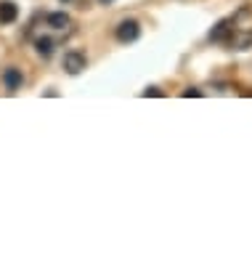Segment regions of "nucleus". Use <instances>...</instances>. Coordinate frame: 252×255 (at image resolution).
<instances>
[{"mask_svg":"<svg viewBox=\"0 0 252 255\" xmlns=\"http://www.w3.org/2000/svg\"><path fill=\"white\" fill-rule=\"evenodd\" d=\"M114 35H117L120 43H136V40L141 37V24L136 19H125V21L117 24Z\"/></svg>","mask_w":252,"mask_h":255,"instance_id":"obj_1","label":"nucleus"},{"mask_svg":"<svg viewBox=\"0 0 252 255\" xmlns=\"http://www.w3.org/2000/svg\"><path fill=\"white\" fill-rule=\"evenodd\" d=\"M234 32H236V21L234 19H223V21H218L215 27L210 29V40L212 43H231Z\"/></svg>","mask_w":252,"mask_h":255,"instance_id":"obj_2","label":"nucleus"},{"mask_svg":"<svg viewBox=\"0 0 252 255\" xmlns=\"http://www.w3.org/2000/svg\"><path fill=\"white\" fill-rule=\"evenodd\" d=\"M61 64H64V69L69 72V75H80L88 61H85V53H80V51H67Z\"/></svg>","mask_w":252,"mask_h":255,"instance_id":"obj_3","label":"nucleus"},{"mask_svg":"<svg viewBox=\"0 0 252 255\" xmlns=\"http://www.w3.org/2000/svg\"><path fill=\"white\" fill-rule=\"evenodd\" d=\"M3 85L8 88V91L13 93V91H19L21 85H24V75H21V69H16V67H8L3 72Z\"/></svg>","mask_w":252,"mask_h":255,"instance_id":"obj_4","label":"nucleus"},{"mask_svg":"<svg viewBox=\"0 0 252 255\" xmlns=\"http://www.w3.org/2000/svg\"><path fill=\"white\" fill-rule=\"evenodd\" d=\"M19 19V8L16 3H11V0H3L0 3V24H13Z\"/></svg>","mask_w":252,"mask_h":255,"instance_id":"obj_5","label":"nucleus"},{"mask_svg":"<svg viewBox=\"0 0 252 255\" xmlns=\"http://www.w3.org/2000/svg\"><path fill=\"white\" fill-rule=\"evenodd\" d=\"M45 21H48V27H51V29H64V27H69V16H67L64 11L48 13V16H45Z\"/></svg>","mask_w":252,"mask_h":255,"instance_id":"obj_6","label":"nucleus"},{"mask_svg":"<svg viewBox=\"0 0 252 255\" xmlns=\"http://www.w3.org/2000/svg\"><path fill=\"white\" fill-rule=\"evenodd\" d=\"M35 48H37V53H40L43 59H48V56H53V48H56V43H53L51 37H37V40H35Z\"/></svg>","mask_w":252,"mask_h":255,"instance_id":"obj_7","label":"nucleus"},{"mask_svg":"<svg viewBox=\"0 0 252 255\" xmlns=\"http://www.w3.org/2000/svg\"><path fill=\"white\" fill-rule=\"evenodd\" d=\"M183 96H186V99H191V96H202V91H196V88H186Z\"/></svg>","mask_w":252,"mask_h":255,"instance_id":"obj_8","label":"nucleus"},{"mask_svg":"<svg viewBox=\"0 0 252 255\" xmlns=\"http://www.w3.org/2000/svg\"><path fill=\"white\" fill-rule=\"evenodd\" d=\"M144 96H165V93L160 91V88H146V91H144Z\"/></svg>","mask_w":252,"mask_h":255,"instance_id":"obj_9","label":"nucleus"},{"mask_svg":"<svg viewBox=\"0 0 252 255\" xmlns=\"http://www.w3.org/2000/svg\"><path fill=\"white\" fill-rule=\"evenodd\" d=\"M98 3H104V5H109V3H114V0H98Z\"/></svg>","mask_w":252,"mask_h":255,"instance_id":"obj_10","label":"nucleus"},{"mask_svg":"<svg viewBox=\"0 0 252 255\" xmlns=\"http://www.w3.org/2000/svg\"><path fill=\"white\" fill-rule=\"evenodd\" d=\"M61 3H69V0H61Z\"/></svg>","mask_w":252,"mask_h":255,"instance_id":"obj_11","label":"nucleus"}]
</instances>
